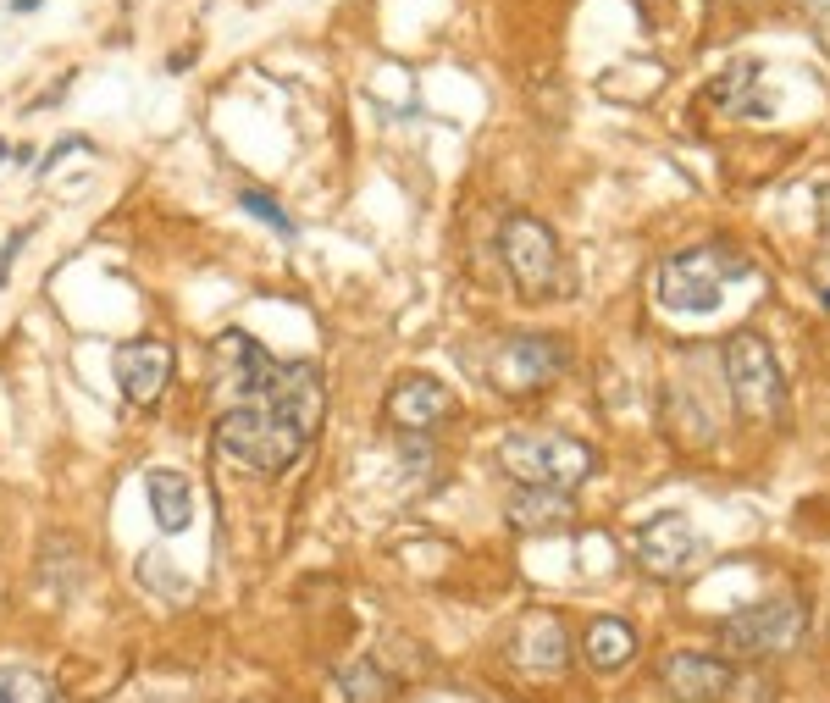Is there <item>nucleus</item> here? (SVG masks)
I'll return each mask as SVG.
<instances>
[{
    "instance_id": "obj_1",
    "label": "nucleus",
    "mask_w": 830,
    "mask_h": 703,
    "mask_svg": "<svg viewBox=\"0 0 830 703\" xmlns=\"http://www.w3.org/2000/svg\"><path fill=\"white\" fill-rule=\"evenodd\" d=\"M216 366L233 382V405H272L305 432L321 427L327 399H321V371L310 360H277L249 333H222L216 338Z\"/></svg>"
},
{
    "instance_id": "obj_2",
    "label": "nucleus",
    "mask_w": 830,
    "mask_h": 703,
    "mask_svg": "<svg viewBox=\"0 0 830 703\" xmlns=\"http://www.w3.org/2000/svg\"><path fill=\"white\" fill-rule=\"evenodd\" d=\"M742 283H753V266L725 244H692L670 255L653 277V299L670 316H714Z\"/></svg>"
},
{
    "instance_id": "obj_3",
    "label": "nucleus",
    "mask_w": 830,
    "mask_h": 703,
    "mask_svg": "<svg viewBox=\"0 0 830 703\" xmlns=\"http://www.w3.org/2000/svg\"><path fill=\"white\" fill-rule=\"evenodd\" d=\"M305 438L310 432L294 427V421L272 405H227L222 416H216V443H222V454H233L238 465H249V471H266V477L299 465Z\"/></svg>"
},
{
    "instance_id": "obj_4",
    "label": "nucleus",
    "mask_w": 830,
    "mask_h": 703,
    "mask_svg": "<svg viewBox=\"0 0 830 703\" xmlns=\"http://www.w3.org/2000/svg\"><path fill=\"white\" fill-rule=\"evenodd\" d=\"M498 465L521 488H565L570 493L598 471V454L587 438H570V432H510L498 443Z\"/></svg>"
},
{
    "instance_id": "obj_5",
    "label": "nucleus",
    "mask_w": 830,
    "mask_h": 703,
    "mask_svg": "<svg viewBox=\"0 0 830 703\" xmlns=\"http://www.w3.org/2000/svg\"><path fill=\"white\" fill-rule=\"evenodd\" d=\"M725 382H731V399L747 421L770 427L786 416V371L759 333H736L725 344Z\"/></svg>"
},
{
    "instance_id": "obj_6",
    "label": "nucleus",
    "mask_w": 830,
    "mask_h": 703,
    "mask_svg": "<svg viewBox=\"0 0 830 703\" xmlns=\"http://www.w3.org/2000/svg\"><path fill=\"white\" fill-rule=\"evenodd\" d=\"M498 255H504V272L515 277L526 299H548L559 294V239L543 216H504L498 227Z\"/></svg>"
},
{
    "instance_id": "obj_7",
    "label": "nucleus",
    "mask_w": 830,
    "mask_h": 703,
    "mask_svg": "<svg viewBox=\"0 0 830 703\" xmlns=\"http://www.w3.org/2000/svg\"><path fill=\"white\" fill-rule=\"evenodd\" d=\"M565 371V338L554 333H515L493 349L487 360V382H493L504 399H521L532 388H548V382Z\"/></svg>"
},
{
    "instance_id": "obj_8",
    "label": "nucleus",
    "mask_w": 830,
    "mask_h": 703,
    "mask_svg": "<svg viewBox=\"0 0 830 703\" xmlns=\"http://www.w3.org/2000/svg\"><path fill=\"white\" fill-rule=\"evenodd\" d=\"M803 637V604L797 598H764L753 609H736L720 626V643L731 654H775V648H792Z\"/></svg>"
},
{
    "instance_id": "obj_9",
    "label": "nucleus",
    "mask_w": 830,
    "mask_h": 703,
    "mask_svg": "<svg viewBox=\"0 0 830 703\" xmlns=\"http://www.w3.org/2000/svg\"><path fill=\"white\" fill-rule=\"evenodd\" d=\"M637 560H642V571H653V576H681V571H692L698 565V554H703V537L692 532V521L681 510H670V515H653L648 526L637 532Z\"/></svg>"
},
{
    "instance_id": "obj_10",
    "label": "nucleus",
    "mask_w": 830,
    "mask_h": 703,
    "mask_svg": "<svg viewBox=\"0 0 830 703\" xmlns=\"http://www.w3.org/2000/svg\"><path fill=\"white\" fill-rule=\"evenodd\" d=\"M111 371H117V388L128 405H155L172 382V349L161 338H128L111 355Z\"/></svg>"
},
{
    "instance_id": "obj_11",
    "label": "nucleus",
    "mask_w": 830,
    "mask_h": 703,
    "mask_svg": "<svg viewBox=\"0 0 830 703\" xmlns=\"http://www.w3.org/2000/svg\"><path fill=\"white\" fill-rule=\"evenodd\" d=\"M454 416V394L427 371H404L388 382V421L404 432H432L438 421Z\"/></svg>"
},
{
    "instance_id": "obj_12",
    "label": "nucleus",
    "mask_w": 830,
    "mask_h": 703,
    "mask_svg": "<svg viewBox=\"0 0 830 703\" xmlns=\"http://www.w3.org/2000/svg\"><path fill=\"white\" fill-rule=\"evenodd\" d=\"M570 659V637L548 609H532L515 632V665L521 670H537V676H559Z\"/></svg>"
},
{
    "instance_id": "obj_13",
    "label": "nucleus",
    "mask_w": 830,
    "mask_h": 703,
    "mask_svg": "<svg viewBox=\"0 0 830 703\" xmlns=\"http://www.w3.org/2000/svg\"><path fill=\"white\" fill-rule=\"evenodd\" d=\"M664 687L681 703H714L731 692V665L714 654H670L664 659Z\"/></svg>"
},
{
    "instance_id": "obj_14",
    "label": "nucleus",
    "mask_w": 830,
    "mask_h": 703,
    "mask_svg": "<svg viewBox=\"0 0 830 703\" xmlns=\"http://www.w3.org/2000/svg\"><path fill=\"white\" fill-rule=\"evenodd\" d=\"M144 499H150V515H155V526L161 532H189V521H194V488H189V477L183 471H172V465H161V471H150L144 477Z\"/></svg>"
},
{
    "instance_id": "obj_15",
    "label": "nucleus",
    "mask_w": 830,
    "mask_h": 703,
    "mask_svg": "<svg viewBox=\"0 0 830 703\" xmlns=\"http://www.w3.org/2000/svg\"><path fill=\"white\" fill-rule=\"evenodd\" d=\"M570 493L565 488H515L510 499V521L532 537H548V532H565L570 526Z\"/></svg>"
},
{
    "instance_id": "obj_16",
    "label": "nucleus",
    "mask_w": 830,
    "mask_h": 703,
    "mask_svg": "<svg viewBox=\"0 0 830 703\" xmlns=\"http://www.w3.org/2000/svg\"><path fill=\"white\" fill-rule=\"evenodd\" d=\"M581 648H587V665L593 670H620V665H631V654H637V632H631V620H620V615H598L593 626H587V637H581Z\"/></svg>"
},
{
    "instance_id": "obj_17",
    "label": "nucleus",
    "mask_w": 830,
    "mask_h": 703,
    "mask_svg": "<svg viewBox=\"0 0 830 703\" xmlns=\"http://www.w3.org/2000/svg\"><path fill=\"white\" fill-rule=\"evenodd\" d=\"M753 84H764V61H736V67H725L709 84V100L720 111H731V117H764V106L747 95Z\"/></svg>"
},
{
    "instance_id": "obj_18",
    "label": "nucleus",
    "mask_w": 830,
    "mask_h": 703,
    "mask_svg": "<svg viewBox=\"0 0 830 703\" xmlns=\"http://www.w3.org/2000/svg\"><path fill=\"white\" fill-rule=\"evenodd\" d=\"M0 703H56V681L28 665H0Z\"/></svg>"
},
{
    "instance_id": "obj_19",
    "label": "nucleus",
    "mask_w": 830,
    "mask_h": 703,
    "mask_svg": "<svg viewBox=\"0 0 830 703\" xmlns=\"http://www.w3.org/2000/svg\"><path fill=\"white\" fill-rule=\"evenodd\" d=\"M238 205H244L249 216H261V222L272 227V233H277V239H283V244H294V239H299V222H294V216H288L283 205L272 200V194H261V189H244V194H238Z\"/></svg>"
},
{
    "instance_id": "obj_20",
    "label": "nucleus",
    "mask_w": 830,
    "mask_h": 703,
    "mask_svg": "<svg viewBox=\"0 0 830 703\" xmlns=\"http://www.w3.org/2000/svg\"><path fill=\"white\" fill-rule=\"evenodd\" d=\"M344 692H349V703H382V692H388V681L377 676V665H371V659H360L355 670H344Z\"/></svg>"
},
{
    "instance_id": "obj_21",
    "label": "nucleus",
    "mask_w": 830,
    "mask_h": 703,
    "mask_svg": "<svg viewBox=\"0 0 830 703\" xmlns=\"http://www.w3.org/2000/svg\"><path fill=\"white\" fill-rule=\"evenodd\" d=\"M72 150H89V139H83V133H67V139H56V150L39 161V178H50V172H56V161H61V155H72Z\"/></svg>"
},
{
    "instance_id": "obj_22",
    "label": "nucleus",
    "mask_w": 830,
    "mask_h": 703,
    "mask_svg": "<svg viewBox=\"0 0 830 703\" xmlns=\"http://www.w3.org/2000/svg\"><path fill=\"white\" fill-rule=\"evenodd\" d=\"M28 233H34V227H17L12 239H6V250H0V288L12 283V261H17V250L28 244Z\"/></svg>"
},
{
    "instance_id": "obj_23",
    "label": "nucleus",
    "mask_w": 830,
    "mask_h": 703,
    "mask_svg": "<svg viewBox=\"0 0 830 703\" xmlns=\"http://www.w3.org/2000/svg\"><path fill=\"white\" fill-rule=\"evenodd\" d=\"M814 211H819V239H825V250H830V183L814 189Z\"/></svg>"
},
{
    "instance_id": "obj_24",
    "label": "nucleus",
    "mask_w": 830,
    "mask_h": 703,
    "mask_svg": "<svg viewBox=\"0 0 830 703\" xmlns=\"http://www.w3.org/2000/svg\"><path fill=\"white\" fill-rule=\"evenodd\" d=\"M194 61H200V56H194V50H183V56H172V61H166V72H189Z\"/></svg>"
},
{
    "instance_id": "obj_25",
    "label": "nucleus",
    "mask_w": 830,
    "mask_h": 703,
    "mask_svg": "<svg viewBox=\"0 0 830 703\" xmlns=\"http://www.w3.org/2000/svg\"><path fill=\"white\" fill-rule=\"evenodd\" d=\"M39 6H45V0H12V17H34Z\"/></svg>"
},
{
    "instance_id": "obj_26",
    "label": "nucleus",
    "mask_w": 830,
    "mask_h": 703,
    "mask_svg": "<svg viewBox=\"0 0 830 703\" xmlns=\"http://www.w3.org/2000/svg\"><path fill=\"white\" fill-rule=\"evenodd\" d=\"M808 6H814L819 17H830V0H808Z\"/></svg>"
},
{
    "instance_id": "obj_27",
    "label": "nucleus",
    "mask_w": 830,
    "mask_h": 703,
    "mask_svg": "<svg viewBox=\"0 0 830 703\" xmlns=\"http://www.w3.org/2000/svg\"><path fill=\"white\" fill-rule=\"evenodd\" d=\"M819 299H825V310H830V283H825V288H819Z\"/></svg>"
},
{
    "instance_id": "obj_28",
    "label": "nucleus",
    "mask_w": 830,
    "mask_h": 703,
    "mask_svg": "<svg viewBox=\"0 0 830 703\" xmlns=\"http://www.w3.org/2000/svg\"><path fill=\"white\" fill-rule=\"evenodd\" d=\"M6 155H12V144H6V139H0V161H6Z\"/></svg>"
}]
</instances>
